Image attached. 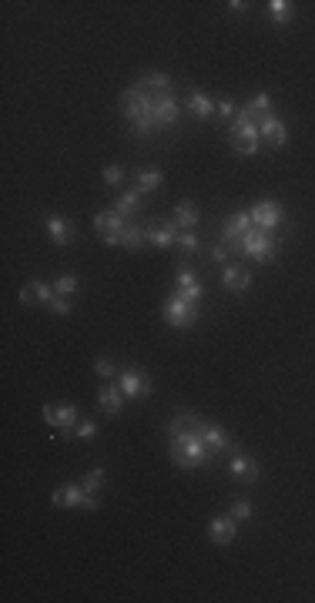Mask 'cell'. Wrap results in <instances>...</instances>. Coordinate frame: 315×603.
I'll list each match as a JSON object with an SVG mask.
<instances>
[{
  "instance_id": "obj_36",
  "label": "cell",
  "mask_w": 315,
  "mask_h": 603,
  "mask_svg": "<svg viewBox=\"0 0 315 603\" xmlns=\"http://www.w3.org/2000/svg\"><path fill=\"white\" fill-rule=\"evenodd\" d=\"M178 248H181V252H185V255L198 252V239H194L192 231H181V235H178Z\"/></svg>"
},
{
  "instance_id": "obj_27",
  "label": "cell",
  "mask_w": 315,
  "mask_h": 603,
  "mask_svg": "<svg viewBox=\"0 0 315 603\" xmlns=\"http://www.w3.org/2000/svg\"><path fill=\"white\" fill-rule=\"evenodd\" d=\"M161 182H165V174L154 168V171H137L135 174V188L144 195V191H154V188H161Z\"/></svg>"
},
{
  "instance_id": "obj_38",
  "label": "cell",
  "mask_w": 315,
  "mask_h": 603,
  "mask_svg": "<svg viewBox=\"0 0 315 603\" xmlns=\"http://www.w3.org/2000/svg\"><path fill=\"white\" fill-rule=\"evenodd\" d=\"M94 372L101 376V379H114V376H118V369H114L108 359H97V362H94Z\"/></svg>"
},
{
  "instance_id": "obj_1",
  "label": "cell",
  "mask_w": 315,
  "mask_h": 603,
  "mask_svg": "<svg viewBox=\"0 0 315 603\" xmlns=\"http://www.w3.org/2000/svg\"><path fill=\"white\" fill-rule=\"evenodd\" d=\"M168 446H171V463L178 469H198L211 459L205 446V419L194 412H178L168 422Z\"/></svg>"
},
{
  "instance_id": "obj_31",
  "label": "cell",
  "mask_w": 315,
  "mask_h": 603,
  "mask_svg": "<svg viewBox=\"0 0 315 603\" xmlns=\"http://www.w3.org/2000/svg\"><path fill=\"white\" fill-rule=\"evenodd\" d=\"M248 108L259 114V118H265V114H272V98H268V94L261 91V94H255V98L248 101Z\"/></svg>"
},
{
  "instance_id": "obj_29",
  "label": "cell",
  "mask_w": 315,
  "mask_h": 603,
  "mask_svg": "<svg viewBox=\"0 0 315 603\" xmlns=\"http://www.w3.org/2000/svg\"><path fill=\"white\" fill-rule=\"evenodd\" d=\"M104 483H108V473H104L101 466H97V469H91V473H87V476L81 479V486H84L87 493H94V496H97L101 490H104Z\"/></svg>"
},
{
  "instance_id": "obj_26",
  "label": "cell",
  "mask_w": 315,
  "mask_h": 603,
  "mask_svg": "<svg viewBox=\"0 0 315 603\" xmlns=\"http://www.w3.org/2000/svg\"><path fill=\"white\" fill-rule=\"evenodd\" d=\"M175 222H178V228H194L202 218H198V208H194L192 201H178L175 205Z\"/></svg>"
},
{
  "instance_id": "obj_37",
  "label": "cell",
  "mask_w": 315,
  "mask_h": 603,
  "mask_svg": "<svg viewBox=\"0 0 315 603\" xmlns=\"http://www.w3.org/2000/svg\"><path fill=\"white\" fill-rule=\"evenodd\" d=\"M228 255H232V245H228V241H221V245L211 248V258H215L218 265H228Z\"/></svg>"
},
{
  "instance_id": "obj_24",
  "label": "cell",
  "mask_w": 315,
  "mask_h": 603,
  "mask_svg": "<svg viewBox=\"0 0 315 603\" xmlns=\"http://www.w3.org/2000/svg\"><path fill=\"white\" fill-rule=\"evenodd\" d=\"M137 84L148 87V91H154V94H171V77H168V74H158V70L144 74V77H141Z\"/></svg>"
},
{
  "instance_id": "obj_5",
  "label": "cell",
  "mask_w": 315,
  "mask_h": 603,
  "mask_svg": "<svg viewBox=\"0 0 315 603\" xmlns=\"http://www.w3.org/2000/svg\"><path fill=\"white\" fill-rule=\"evenodd\" d=\"M51 500H54V506H64V509H97V496L84 490L81 483H61Z\"/></svg>"
},
{
  "instance_id": "obj_11",
  "label": "cell",
  "mask_w": 315,
  "mask_h": 603,
  "mask_svg": "<svg viewBox=\"0 0 315 603\" xmlns=\"http://www.w3.org/2000/svg\"><path fill=\"white\" fill-rule=\"evenodd\" d=\"M248 215H252L255 228H261V231H275L282 224V205L278 201H259V205H252Z\"/></svg>"
},
{
  "instance_id": "obj_32",
  "label": "cell",
  "mask_w": 315,
  "mask_h": 603,
  "mask_svg": "<svg viewBox=\"0 0 315 603\" xmlns=\"http://www.w3.org/2000/svg\"><path fill=\"white\" fill-rule=\"evenodd\" d=\"M74 436H78V439H84V443H91V439L97 436V422H94V419L78 422V429H74Z\"/></svg>"
},
{
  "instance_id": "obj_34",
  "label": "cell",
  "mask_w": 315,
  "mask_h": 603,
  "mask_svg": "<svg viewBox=\"0 0 315 603\" xmlns=\"http://www.w3.org/2000/svg\"><path fill=\"white\" fill-rule=\"evenodd\" d=\"M121 182H124V168H121V165H108V168H104V184L118 188Z\"/></svg>"
},
{
  "instance_id": "obj_21",
  "label": "cell",
  "mask_w": 315,
  "mask_h": 603,
  "mask_svg": "<svg viewBox=\"0 0 315 603\" xmlns=\"http://www.w3.org/2000/svg\"><path fill=\"white\" fill-rule=\"evenodd\" d=\"M97 406L104 409L108 416H118L124 406V393L118 389V386H101V393H97Z\"/></svg>"
},
{
  "instance_id": "obj_39",
  "label": "cell",
  "mask_w": 315,
  "mask_h": 603,
  "mask_svg": "<svg viewBox=\"0 0 315 603\" xmlns=\"http://www.w3.org/2000/svg\"><path fill=\"white\" fill-rule=\"evenodd\" d=\"M232 114H235V104L228 98L215 101V118H232Z\"/></svg>"
},
{
  "instance_id": "obj_4",
  "label": "cell",
  "mask_w": 315,
  "mask_h": 603,
  "mask_svg": "<svg viewBox=\"0 0 315 603\" xmlns=\"http://www.w3.org/2000/svg\"><path fill=\"white\" fill-rule=\"evenodd\" d=\"M161 319H165L171 329H192L194 322H198V305L194 302H188V298H181L178 292L168 295L165 305H161Z\"/></svg>"
},
{
  "instance_id": "obj_33",
  "label": "cell",
  "mask_w": 315,
  "mask_h": 603,
  "mask_svg": "<svg viewBox=\"0 0 315 603\" xmlns=\"http://www.w3.org/2000/svg\"><path fill=\"white\" fill-rule=\"evenodd\" d=\"M228 513H232L238 523H245V519H252V503H248V500H235Z\"/></svg>"
},
{
  "instance_id": "obj_19",
  "label": "cell",
  "mask_w": 315,
  "mask_h": 603,
  "mask_svg": "<svg viewBox=\"0 0 315 603\" xmlns=\"http://www.w3.org/2000/svg\"><path fill=\"white\" fill-rule=\"evenodd\" d=\"M221 285L228 292H245L248 285H252V272L245 265H225L221 268Z\"/></svg>"
},
{
  "instance_id": "obj_35",
  "label": "cell",
  "mask_w": 315,
  "mask_h": 603,
  "mask_svg": "<svg viewBox=\"0 0 315 603\" xmlns=\"http://www.w3.org/2000/svg\"><path fill=\"white\" fill-rule=\"evenodd\" d=\"M20 302H24V305H37V302H41V295H37V281H30V285L20 288Z\"/></svg>"
},
{
  "instance_id": "obj_23",
  "label": "cell",
  "mask_w": 315,
  "mask_h": 603,
  "mask_svg": "<svg viewBox=\"0 0 315 603\" xmlns=\"http://www.w3.org/2000/svg\"><path fill=\"white\" fill-rule=\"evenodd\" d=\"M121 245L128 252H141V245H144V228L137 222H128V228L121 231Z\"/></svg>"
},
{
  "instance_id": "obj_3",
  "label": "cell",
  "mask_w": 315,
  "mask_h": 603,
  "mask_svg": "<svg viewBox=\"0 0 315 603\" xmlns=\"http://www.w3.org/2000/svg\"><path fill=\"white\" fill-rule=\"evenodd\" d=\"M238 252L245 255V258H252V262H272L275 255H278V239H275L272 231H261V228H252L245 239L238 241Z\"/></svg>"
},
{
  "instance_id": "obj_9",
  "label": "cell",
  "mask_w": 315,
  "mask_h": 603,
  "mask_svg": "<svg viewBox=\"0 0 315 603\" xmlns=\"http://www.w3.org/2000/svg\"><path fill=\"white\" fill-rule=\"evenodd\" d=\"M118 389L124 393V399H144V395L154 393V382L141 369H124V372H118Z\"/></svg>"
},
{
  "instance_id": "obj_28",
  "label": "cell",
  "mask_w": 315,
  "mask_h": 603,
  "mask_svg": "<svg viewBox=\"0 0 315 603\" xmlns=\"http://www.w3.org/2000/svg\"><path fill=\"white\" fill-rule=\"evenodd\" d=\"M268 14H272L275 24H288V20L295 17V4H288V0H272V4H268Z\"/></svg>"
},
{
  "instance_id": "obj_6",
  "label": "cell",
  "mask_w": 315,
  "mask_h": 603,
  "mask_svg": "<svg viewBox=\"0 0 315 603\" xmlns=\"http://www.w3.org/2000/svg\"><path fill=\"white\" fill-rule=\"evenodd\" d=\"M232 148H235V155H242V158L259 155V148H261L259 125H255V121H238V118H235V125H232Z\"/></svg>"
},
{
  "instance_id": "obj_7",
  "label": "cell",
  "mask_w": 315,
  "mask_h": 603,
  "mask_svg": "<svg viewBox=\"0 0 315 603\" xmlns=\"http://www.w3.org/2000/svg\"><path fill=\"white\" fill-rule=\"evenodd\" d=\"M41 419L47 422V426L61 429V436H70V433H74V426H78V419H81V409L70 406V402H61V406H44L41 409Z\"/></svg>"
},
{
  "instance_id": "obj_8",
  "label": "cell",
  "mask_w": 315,
  "mask_h": 603,
  "mask_svg": "<svg viewBox=\"0 0 315 603\" xmlns=\"http://www.w3.org/2000/svg\"><path fill=\"white\" fill-rule=\"evenodd\" d=\"M124 228H128V218H124V215H118L114 208L97 211V215H94V231L104 241H108V245H121V231H124Z\"/></svg>"
},
{
  "instance_id": "obj_15",
  "label": "cell",
  "mask_w": 315,
  "mask_h": 603,
  "mask_svg": "<svg viewBox=\"0 0 315 603\" xmlns=\"http://www.w3.org/2000/svg\"><path fill=\"white\" fill-rule=\"evenodd\" d=\"M259 131H261V141H268L272 148H285L288 144V127L282 125V118H275V114H265V118H261Z\"/></svg>"
},
{
  "instance_id": "obj_30",
  "label": "cell",
  "mask_w": 315,
  "mask_h": 603,
  "mask_svg": "<svg viewBox=\"0 0 315 603\" xmlns=\"http://www.w3.org/2000/svg\"><path fill=\"white\" fill-rule=\"evenodd\" d=\"M78 285H81V281H78V275H61V279L54 281V292L64 295V298H70V295L78 292Z\"/></svg>"
},
{
  "instance_id": "obj_18",
  "label": "cell",
  "mask_w": 315,
  "mask_h": 603,
  "mask_svg": "<svg viewBox=\"0 0 315 603\" xmlns=\"http://www.w3.org/2000/svg\"><path fill=\"white\" fill-rule=\"evenodd\" d=\"M205 446H208V452H211V456H215V452H235L232 436L225 433L218 422H205Z\"/></svg>"
},
{
  "instance_id": "obj_20",
  "label": "cell",
  "mask_w": 315,
  "mask_h": 603,
  "mask_svg": "<svg viewBox=\"0 0 315 603\" xmlns=\"http://www.w3.org/2000/svg\"><path fill=\"white\" fill-rule=\"evenodd\" d=\"M44 224H47V235H51V241H54V245H61V248H64V245L70 241V235H74L70 222H68V218H61V215H47V218H44Z\"/></svg>"
},
{
  "instance_id": "obj_12",
  "label": "cell",
  "mask_w": 315,
  "mask_h": 603,
  "mask_svg": "<svg viewBox=\"0 0 315 603\" xmlns=\"http://www.w3.org/2000/svg\"><path fill=\"white\" fill-rule=\"evenodd\" d=\"M181 118V104L171 94H154V127L161 131V127H171L178 125Z\"/></svg>"
},
{
  "instance_id": "obj_22",
  "label": "cell",
  "mask_w": 315,
  "mask_h": 603,
  "mask_svg": "<svg viewBox=\"0 0 315 603\" xmlns=\"http://www.w3.org/2000/svg\"><path fill=\"white\" fill-rule=\"evenodd\" d=\"M188 111L194 114V118H211L215 114V101L208 98V94H202V91H194V94H188Z\"/></svg>"
},
{
  "instance_id": "obj_13",
  "label": "cell",
  "mask_w": 315,
  "mask_h": 603,
  "mask_svg": "<svg viewBox=\"0 0 315 603\" xmlns=\"http://www.w3.org/2000/svg\"><path fill=\"white\" fill-rule=\"evenodd\" d=\"M235 536H238V519L228 513V516H215L211 519V526H208V540L215 543V547H228V543H235Z\"/></svg>"
},
{
  "instance_id": "obj_17",
  "label": "cell",
  "mask_w": 315,
  "mask_h": 603,
  "mask_svg": "<svg viewBox=\"0 0 315 603\" xmlns=\"http://www.w3.org/2000/svg\"><path fill=\"white\" fill-rule=\"evenodd\" d=\"M252 228H255V222H252V215H248V211H235L232 218H228V222H225V241H228V245H238V241L245 239L248 231H252Z\"/></svg>"
},
{
  "instance_id": "obj_14",
  "label": "cell",
  "mask_w": 315,
  "mask_h": 603,
  "mask_svg": "<svg viewBox=\"0 0 315 603\" xmlns=\"http://www.w3.org/2000/svg\"><path fill=\"white\" fill-rule=\"evenodd\" d=\"M228 473H232L235 479H242V483H259V476H261L259 463H255V459H248L245 452H238V449L228 456Z\"/></svg>"
},
{
  "instance_id": "obj_25",
  "label": "cell",
  "mask_w": 315,
  "mask_h": 603,
  "mask_svg": "<svg viewBox=\"0 0 315 603\" xmlns=\"http://www.w3.org/2000/svg\"><path fill=\"white\" fill-rule=\"evenodd\" d=\"M137 208H141V191H137V188L124 191V195L118 198V205H114V211H118V215H124L128 222H131V215H135Z\"/></svg>"
},
{
  "instance_id": "obj_2",
  "label": "cell",
  "mask_w": 315,
  "mask_h": 603,
  "mask_svg": "<svg viewBox=\"0 0 315 603\" xmlns=\"http://www.w3.org/2000/svg\"><path fill=\"white\" fill-rule=\"evenodd\" d=\"M121 111L124 118H128V125L135 127L137 134H151V131H158L154 127V91H148V87H128L121 94Z\"/></svg>"
},
{
  "instance_id": "obj_16",
  "label": "cell",
  "mask_w": 315,
  "mask_h": 603,
  "mask_svg": "<svg viewBox=\"0 0 315 603\" xmlns=\"http://www.w3.org/2000/svg\"><path fill=\"white\" fill-rule=\"evenodd\" d=\"M175 285H178V295L181 298H188V302H202V285H198V279H194V272L188 265H178V272H175Z\"/></svg>"
},
{
  "instance_id": "obj_41",
  "label": "cell",
  "mask_w": 315,
  "mask_h": 603,
  "mask_svg": "<svg viewBox=\"0 0 315 603\" xmlns=\"http://www.w3.org/2000/svg\"><path fill=\"white\" fill-rule=\"evenodd\" d=\"M228 11H232V14H245L248 4H245V0H232V4H228Z\"/></svg>"
},
{
  "instance_id": "obj_40",
  "label": "cell",
  "mask_w": 315,
  "mask_h": 603,
  "mask_svg": "<svg viewBox=\"0 0 315 603\" xmlns=\"http://www.w3.org/2000/svg\"><path fill=\"white\" fill-rule=\"evenodd\" d=\"M47 305H51V309H54L57 315H68V312H70V302L64 298V295H54V298H51Z\"/></svg>"
},
{
  "instance_id": "obj_10",
  "label": "cell",
  "mask_w": 315,
  "mask_h": 603,
  "mask_svg": "<svg viewBox=\"0 0 315 603\" xmlns=\"http://www.w3.org/2000/svg\"><path fill=\"white\" fill-rule=\"evenodd\" d=\"M178 235H181V228H178L175 218H154V224L144 228V239H148L154 248H171V245H178Z\"/></svg>"
}]
</instances>
